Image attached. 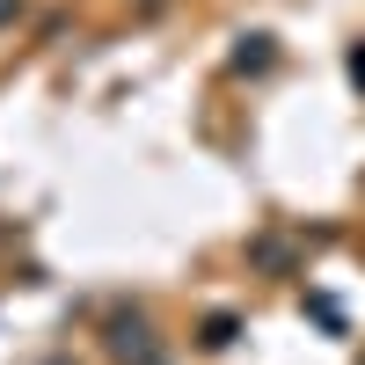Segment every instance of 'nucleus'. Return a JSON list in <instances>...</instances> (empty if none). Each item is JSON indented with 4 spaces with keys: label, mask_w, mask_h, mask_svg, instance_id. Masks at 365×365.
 <instances>
[{
    "label": "nucleus",
    "mask_w": 365,
    "mask_h": 365,
    "mask_svg": "<svg viewBox=\"0 0 365 365\" xmlns=\"http://www.w3.org/2000/svg\"><path fill=\"white\" fill-rule=\"evenodd\" d=\"M15 8H22V0H0V22H15Z\"/></svg>",
    "instance_id": "nucleus-1"
},
{
    "label": "nucleus",
    "mask_w": 365,
    "mask_h": 365,
    "mask_svg": "<svg viewBox=\"0 0 365 365\" xmlns=\"http://www.w3.org/2000/svg\"><path fill=\"white\" fill-rule=\"evenodd\" d=\"M351 73H358V81H365V51H358V58H351Z\"/></svg>",
    "instance_id": "nucleus-2"
}]
</instances>
